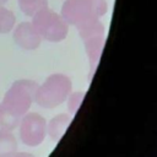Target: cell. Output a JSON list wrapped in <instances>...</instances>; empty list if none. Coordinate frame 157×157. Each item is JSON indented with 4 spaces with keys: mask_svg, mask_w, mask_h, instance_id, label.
Segmentation results:
<instances>
[{
    "mask_svg": "<svg viewBox=\"0 0 157 157\" xmlns=\"http://www.w3.org/2000/svg\"><path fill=\"white\" fill-rule=\"evenodd\" d=\"M37 88V83L29 80H18L12 83L0 103L1 129L11 131L18 125L20 118L28 110Z\"/></svg>",
    "mask_w": 157,
    "mask_h": 157,
    "instance_id": "cell-1",
    "label": "cell"
},
{
    "mask_svg": "<svg viewBox=\"0 0 157 157\" xmlns=\"http://www.w3.org/2000/svg\"><path fill=\"white\" fill-rule=\"evenodd\" d=\"M70 91V81L63 75L50 76L34 93L36 102L45 108L54 107L64 101Z\"/></svg>",
    "mask_w": 157,
    "mask_h": 157,
    "instance_id": "cell-2",
    "label": "cell"
},
{
    "mask_svg": "<svg viewBox=\"0 0 157 157\" xmlns=\"http://www.w3.org/2000/svg\"><path fill=\"white\" fill-rule=\"evenodd\" d=\"M37 33L48 40H61L66 34V25L53 11L40 9L33 15L32 22Z\"/></svg>",
    "mask_w": 157,
    "mask_h": 157,
    "instance_id": "cell-3",
    "label": "cell"
},
{
    "mask_svg": "<svg viewBox=\"0 0 157 157\" xmlns=\"http://www.w3.org/2000/svg\"><path fill=\"white\" fill-rule=\"evenodd\" d=\"M44 119L38 114L31 113L23 117L20 126V137L23 144L36 146L44 137Z\"/></svg>",
    "mask_w": 157,
    "mask_h": 157,
    "instance_id": "cell-4",
    "label": "cell"
},
{
    "mask_svg": "<svg viewBox=\"0 0 157 157\" xmlns=\"http://www.w3.org/2000/svg\"><path fill=\"white\" fill-rule=\"evenodd\" d=\"M13 39L18 47L27 50L36 49L40 43V36L29 22H22L16 27L13 32Z\"/></svg>",
    "mask_w": 157,
    "mask_h": 157,
    "instance_id": "cell-5",
    "label": "cell"
},
{
    "mask_svg": "<svg viewBox=\"0 0 157 157\" xmlns=\"http://www.w3.org/2000/svg\"><path fill=\"white\" fill-rule=\"evenodd\" d=\"M17 150L15 136L5 129H0V157H11Z\"/></svg>",
    "mask_w": 157,
    "mask_h": 157,
    "instance_id": "cell-6",
    "label": "cell"
},
{
    "mask_svg": "<svg viewBox=\"0 0 157 157\" xmlns=\"http://www.w3.org/2000/svg\"><path fill=\"white\" fill-rule=\"evenodd\" d=\"M15 25V15L5 9L4 6H0V33H9Z\"/></svg>",
    "mask_w": 157,
    "mask_h": 157,
    "instance_id": "cell-7",
    "label": "cell"
},
{
    "mask_svg": "<svg viewBox=\"0 0 157 157\" xmlns=\"http://www.w3.org/2000/svg\"><path fill=\"white\" fill-rule=\"evenodd\" d=\"M20 9L26 15H34L37 11L43 9L47 4L45 0H17Z\"/></svg>",
    "mask_w": 157,
    "mask_h": 157,
    "instance_id": "cell-8",
    "label": "cell"
},
{
    "mask_svg": "<svg viewBox=\"0 0 157 157\" xmlns=\"http://www.w3.org/2000/svg\"><path fill=\"white\" fill-rule=\"evenodd\" d=\"M11 157H33L31 155H27V153H18V155H13Z\"/></svg>",
    "mask_w": 157,
    "mask_h": 157,
    "instance_id": "cell-9",
    "label": "cell"
},
{
    "mask_svg": "<svg viewBox=\"0 0 157 157\" xmlns=\"http://www.w3.org/2000/svg\"><path fill=\"white\" fill-rule=\"evenodd\" d=\"M7 1H9V0H0V6H2V5H4V4H6Z\"/></svg>",
    "mask_w": 157,
    "mask_h": 157,
    "instance_id": "cell-10",
    "label": "cell"
}]
</instances>
